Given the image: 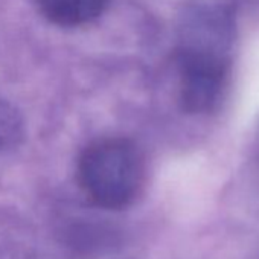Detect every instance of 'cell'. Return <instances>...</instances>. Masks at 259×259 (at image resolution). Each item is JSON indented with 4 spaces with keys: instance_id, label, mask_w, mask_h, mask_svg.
Masks as SVG:
<instances>
[{
    "instance_id": "277c9868",
    "label": "cell",
    "mask_w": 259,
    "mask_h": 259,
    "mask_svg": "<svg viewBox=\"0 0 259 259\" xmlns=\"http://www.w3.org/2000/svg\"><path fill=\"white\" fill-rule=\"evenodd\" d=\"M23 122L20 114L8 104L0 101V151H7L20 144Z\"/></svg>"
},
{
    "instance_id": "6da1fadb",
    "label": "cell",
    "mask_w": 259,
    "mask_h": 259,
    "mask_svg": "<svg viewBox=\"0 0 259 259\" xmlns=\"http://www.w3.org/2000/svg\"><path fill=\"white\" fill-rule=\"evenodd\" d=\"M145 179L144 157L123 138H105L90 144L78 162V180L98 206L120 209L139 195Z\"/></svg>"
},
{
    "instance_id": "3957f363",
    "label": "cell",
    "mask_w": 259,
    "mask_h": 259,
    "mask_svg": "<svg viewBox=\"0 0 259 259\" xmlns=\"http://www.w3.org/2000/svg\"><path fill=\"white\" fill-rule=\"evenodd\" d=\"M35 5L52 23L75 28L98 19L108 0H35Z\"/></svg>"
},
{
    "instance_id": "7a4b0ae2",
    "label": "cell",
    "mask_w": 259,
    "mask_h": 259,
    "mask_svg": "<svg viewBox=\"0 0 259 259\" xmlns=\"http://www.w3.org/2000/svg\"><path fill=\"white\" fill-rule=\"evenodd\" d=\"M177 60L183 108L189 113L212 111L227 81V58L221 41L192 40L183 45Z\"/></svg>"
}]
</instances>
